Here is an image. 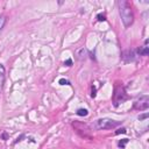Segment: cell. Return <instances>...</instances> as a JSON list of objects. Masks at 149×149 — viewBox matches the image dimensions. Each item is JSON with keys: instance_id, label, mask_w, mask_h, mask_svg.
<instances>
[{"instance_id": "obj_1", "label": "cell", "mask_w": 149, "mask_h": 149, "mask_svg": "<svg viewBox=\"0 0 149 149\" xmlns=\"http://www.w3.org/2000/svg\"><path fill=\"white\" fill-rule=\"evenodd\" d=\"M118 5H119V13H120L121 20L123 22V26L125 27L132 26V23L134 21V14H133L130 5L125 0H120L118 2Z\"/></svg>"}, {"instance_id": "obj_2", "label": "cell", "mask_w": 149, "mask_h": 149, "mask_svg": "<svg viewBox=\"0 0 149 149\" xmlns=\"http://www.w3.org/2000/svg\"><path fill=\"white\" fill-rule=\"evenodd\" d=\"M119 125H120L119 121H115L108 118H102V119H98L97 121H94L93 127L95 129H112V128L118 127Z\"/></svg>"}, {"instance_id": "obj_3", "label": "cell", "mask_w": 149, "mask_h": 149, "mask_svg": "<svg viewBox=\"0 0 149 149\" xmlns=\"http://www.w3.org/2000/svg\"><path fill=\"white\" fill-rule=\"evenodd\" d=\"M148 107H149V97L148 95H142L134 102V108L137 111H144Z\"/></svg>"}, {"instance_id": "obj_4", "label": "cell", "mask_w": 149, "mask_h": 149, "mask_svg": "<svg viewBox=\"0 0 149 149\" xmlns=\"http://www.w3.org/2000/svg\"><path fill=\"white\" fill-rule=\"evenodd\" d=\"M5 78H6V71H5L3 65H2V64H0V91H1V90H2V87H3Z\"/></svg>"}, {"instance_id": "obj_5", "label": "cell", "mask_w": 149, "mask_h": 149, "mask_svg": "<svg viewBox=\"0 0 149 149\" xmlns=\"http://www.w3.org/2000/svg\"><path fill=\"white\" fill-rule=\"evenodd\" d=\"M76 55H77L78 59H84V58L87 56V50H86L85 48H80V49H78V50H77Z\"/></svg>"}, {"instance_id": "obj_6", "label": "cell", "mask_w": 149, "mask_h": 149, "mask_svg": "<svg viewBox=\"0 0 149 149\" xmlns=\"http://www.w3.org/2000/svg\"><path fill=\"white\" fill-rule=\"evenodd\" d=\"M137 52H139L141 56H147V55L149 54V49H148V47H143V48L139 49Z\"/></svg>"}, {"instance_id": "obj_7", "label": "cell", "mask_w": 149, "mask_h": 149, "mask_svg": "<svg viewBox=\"0 0 149 149\" xmlns=\"http://www.w3.org/2000/svg\"><path fill=\"white\" fill-rule=\"evenodd\" d=\"M87 114H88V111L86 108H79L77 111V115H79V116H86Z\"/></svg>"}, {"instance_id": "obj_8", "label": "cell", "mask_w": 149, "mask_h": 149, "mask_svg": "<svg viewBox=\"0 0 149 149\" xmlns=\"http://www.w3.org/2000/svg\"><path fill=\"white\" fill-rule=\"evenodd\" d=\"M127 143H128V139H122L121 141H119V143H118V146H119L120 148H125Z\"/></svg>"}, {"instance_id": "obj_9", "label": "cell", "mask_w": 149, "mask_h": 149, "mask_svg": "<svg viewBox=\"0 0 149 149\" xmlns=\"http://www.w3.org/2000/svg\"><path fill=\"white\" fill-rule=\"evenodd\" d=\"M5 24H6V17L3 15H0V30L5 27Z\"/></svg>"}, {"instance_id": "obj_10", "label": "cell", "mask_w": 149, "mask_h": 149, "mask_svg": "<svg viewBox=\"0 0 149 149\" xmlns=\"http://www.w3.org/2000/svg\"><path fill=\"white\" fill-rule=\"evenodd\" d=\"M59 84H61V85H69V80L62 78V79H59Z\"/></svg>"}, {"instance_id": "obj_11", "label": "cell", "mask_w": 149, "mask_h": 149, "mask_svg": "<svg viewBox=\"0 0 149 149\" xmlns=\"http://www.w3.org/2000/svg\"><path fill=\"white\" fill-rule=\"evenodd\" d=\"M148 113H144V114H141V115H139V120H143V119H147L148 118Z\"/></svg>"}, {"instance_id": "obj_12", "label": "cell", "mask_w": 149, "mask_h": 149, "mask_svg": "<svg viewBox=\"0 0 149 149\" xmlns=\"http://www.w3.org/2000/svg\"><path fill=\"white\" fill-rule=\"evenodd\" d=\"M123 134V133H126V128H121V129H119V130H116L115 132V134Z\"/></svg>"}, {"instance_id": "obj_13", "label": "cell", "mask_w": 149, "mask_h": 149, "mask_svg": "<svg viewBox=\"0 0 149 149\" xmlns=\"http://www.w3.org/2000/svg\"><path fill=\"white\" fill-rule=\"evenodd\" d=\"M98 20H99V21H105V15L99 14V15H98Z\"/></svg>"}, {"instance_id": "obj_14", "label": "cell", "mask_w": 149, "mask_h": 149, "mask_svg": "<svg viewBox=\"0 0 149 149\" xmlns=\"http://www.w3.org/2000/svg\"><path fill=\"white\" fill-rule=\"evenodd\" d=\"M71 64H72V61H71V59H68L66 62H64V65H68V66H70Z\"/></svg>"}]
</instances>
